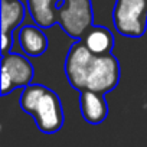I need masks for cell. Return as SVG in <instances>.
I'll return each instance as SVG.
<instances>
[{"instance_id": "6da1fadb", "label": "cell", "mask_w": 147, "mask_h": 147, "mask_svg": "<svg viewBox=\"0 0 147 147\" xmlns=\"http://www.w3.org/2000/svg\"><path fill=\"white\" fill-rule=\"evenodd\" d=\"M19 104L30 114L42 133L53 134L63 125V110L59 97L45 85L30 84L20 94Z\"/></svg>"}, {"instance_id": "7a4b0ae2", "label": "cell", "mask_w": 147, "mask_h": 147, "mask_svg": "<svg viewBox=\"0 0 147 147\" xmlns=\"http://www.w3.org/2000/svg\"><path fill=\"white\" fill-rule=\"evenodd\" d=\"M113 23L120 35L141 38L147 29V0H115Z\"/></svg>"}, {"instance_id": "3957f363", "label": "cell", "mask_w": 147, "mask_h": 147, "mask_svg": "<svg viewBox=\"0 0 147 147\" xmlns=\"http://www.w3.org/2000/svg\"><path fill=\"white\" fill-rule=\"evenodd\" d=\"M92 22L94 12L91 0H62L58 7V23L71 38H84Z\"/></svg>"}, {"instance_id": "277c9868", "label": "cell", "mask_w": 147, "mask_h": 147, "mask_svg": "<svg viewBox=\"0 0 147 147\" xmlns=\"http://www.w3.org/2000/svg\"><path fill=\"white\" fill-rule=\"evenodd\" d=\"M118 81H120V63L117 58L113 56L111 53L102 56L95 55L87 80L85 90L105 95L118 85Z\"/></svg>"}, {"instance_id": "5b68a950", "label": "cell", "mask_w": 147, "mask_h": 147, "mask_svg": "<svg viewBox=\"0 0 147 147\" xmlns=\"http://www.w3.org/2000/svg\"><path fill=\"white\" fill-rule=\"evenodd\" d=\"M33 66L28 58L19 53H6L2 58V94L6 95L19 87L32 84Z\"/></svg>"}, {"instance_id": "8992f818", "label": "cell", "mask_w": 147, "mask_h": 147, "mask_svg": "<svg viewBox=\"0 0 147 147\" xmlns=\"http://www.w3.org/2000/svg\"><path fill=\"white\" fill-rule=\"evenodd\" d=\"M94 56L95 55L90 52L84 42H75L71 46L65 59V74L69 84L75 90H85Z\"/></svg>"}, {"instance_id": "52a82bcc", "label": "cell", "mask_w": 147, "mask_h": 147, "mask_svg": "<svg viewBox=\"0 0 147 147\" xmlns=\"http://www.w3.org/2000/svg\"><path fill=\"white\" fill-rule=\"evenodd\" d=\"M80 108L82 117L90 124H100L108 115V105L104 94L84 90L80 94Z\"/></svg>"}, {"instance_id": "ba28073f", "label": "cell", "mask_w": 147, "mask_h": 147, "mask_svg": "<svg viewBox=\"0 0 147 147\" xmlns=\"http://www.w3.org/2000/svg\"><path fill=\"white\" fill-rule=\"evenodd\" d=\"M19 46L28 56H40L48 49V38L40 29V26L26 25L19 30L18 35Z\"/></svg>"}, {"instance_id": "9c48e42d", "label": "cell", "mask_w": 147, "mask_h": 147, "mask_svg": "<svg viewBox=\"0 0 147 147\" xmlns=\"http://www.w3.org/2000/svg\"><path fill=\"white\" fill-rule=\"evenodd\" d=\"M82 42L85 43V46L90 49L91 53L102 56L111 53V49L114 46V36L111 30L104 26H91L90 30L85 33Z\"/></svg>"}, {"instance_id": "30bf717a", "label": "cell", "mask_w": 147, "mask_h": 147, "mask_svg": "<svg viewBox=\"0 0 147 147\" xmlns=\"http://www.w3.org/2000/svg\"><path fill=\"white\" fill-rule=\"evenodd\" d=\"M59 0H28V10L40 28H51L58 23V7Z\"/></svg>"}, {"instance_id": "8fae6325", "label": "cell", "mask_w": 147, "mask_h": 147, "mask_svg": "<svg viewBox=\"0 0 147 147\" xmlns=\"http://www.w3.org/2000/svg\"><path fill=\"white\" fill-rule=\"evenodd\" d=\"M25 12L20 0H2V33L10 35L23 22Z\"/></svg>"}, {"instance_id": "7c38bea8", "label": "cell", "mask_w": 147, "mask_h": 147, "mask_svg": "<svg viewBox=\"0 0 147 147\" xmlns=\"http://www.w3.org/2000/svg\"><path fill=\"white\" fill-rule=\"evenodd\" d=\"M12 43H13L12 35H3L2 33V52H3V55L9 53V49L12 48Z\"/></svg>"}]
</instances>
